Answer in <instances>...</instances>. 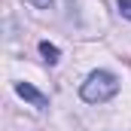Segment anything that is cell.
Segmentation results:
<instances>
[{
  "instance_id": "6da1fadb",
  "label": "cell",
  "mask_w": 131,
  "mask_h": 131,
  "mask_svg": "<svg viewBox=\"0 0 131 131\" xmlns=\"http://www.w3.org/2000/svg\"><path fill=\"white\" fill-rule=\"evenodd\" d=\"M116 92H119V79L113 73H107V70H92L85 76L82 89H79L85 104H104V101L116 98Z\"/></svg>"
},
{
  "instance_id": "7a4b0ae2",
  "label": "cell",
  "mask_w": 131,
  "mask_h": 131,
  "mask_svg": "<svg viewBox=\"0 0 131 131\" xmlns=\"http://www.w3.org/2000/svg\"><path fill=\"white\" fill-rule=\"evenodd\" d=\"M15 92H18V95H21L25 101H31L37 110H46V107H49V98H46L43 92H37L31 82H15Z\"/></svg>"
},
{
  "instance_id": "3957f363",
  "label": "cell",
  "mask_w": 131,
  "mask_h": 131,
  "mask_svg": "<svg viewBox=\"0 0 131 131\" xmlns=\"http://www.w3.org/2000/svg\"><path fill=\"white\" fill-rule=\"evenodd\" d=\"M40 55L46 58V64H58V58H61V52H58V46H52V43H40Z\"/></svg>"
},
{
  "instance_id": "277c9868",
  "label": "cell",
  "mask_w": 131,
  "mask_h": 131,
  "mask_svg": "<svg viewBox=\"0 0 131 131\" xmlns=\"http://www.w3.org/2000/svg\"><path fill=\"white\" fill-rule=\"evenodd\" d=\"M119 12H122L125 18H131V0H119Z\"/></svg>"
},
{
  "instance_id": "5b68a950",
  "label": "cell",
  "mask_w": 131,
  "mask_h": 131,
  "mask_svg": "<svg viewBox=\"0 0 131 131\" xmlns=\"http://www.w3.org/2000/svg\"><path fill=\"white\" fill-rule=\"evenodd\" d=\"M28 3H34L37 9H49V6H52V0H28Z\"/></svg>"
}]
</instances>
